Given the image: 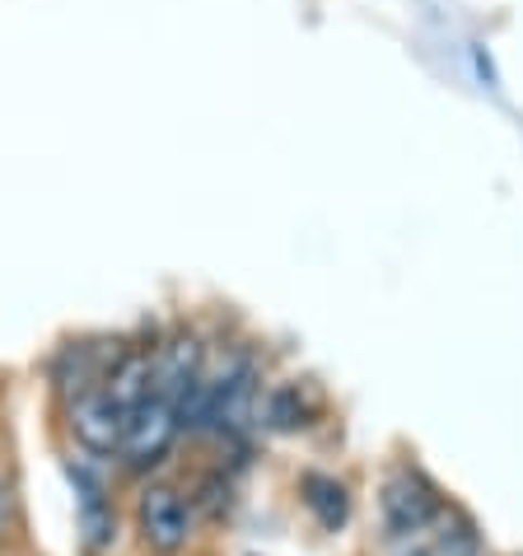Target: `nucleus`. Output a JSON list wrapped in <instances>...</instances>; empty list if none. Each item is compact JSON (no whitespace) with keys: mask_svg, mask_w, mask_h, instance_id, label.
Wrapping results in <instances>:
<instances>
[{"mask_svg":"<svg viewBox=\"0 0 523 556\" xmlns=\"http://www.w3.org/2000/svg\"><path fill=\"white\" fill-rule=\"evenodd\" d=\"M379 515H383V533L388 538H411L444 519V501H439V491L430 486V477H421L417 468H397L388 482H383Z\"/></svg>","mask_w":523,"mask_h":556,"instance_id":"obj_2","label":"nucleus"},{"mask_svg":"<svg viewBox=\"0 0 523 556\" xmlns=\"http://www.w3.org/2000/svg\"><path fill=\"white\" fill-rule=\"evenodd\" d=\"M103 393L113 397L122 412H136L150 393H155V361H150L145 351H127L122 361H113V369H107Z\"/></svg>","mask_w":523,"mask_h":556,"instance_id":"obj_7","label":"nucleus"},{"mask_svg":"<svg viewBox=\"0 0 523 556\" xmlns=\"http://www.w3.org/2000/svg\"><path fill=\"white\" fill-rule=\"evenodd\" d=\"M304 416H309V407H304V397H299L295 383H281V389L267 397V426H276V430H299V426H309Z\"/></svg>","mask_w":523,"mask_h":556,"instance_id":"obj_10","label":"nucleus"},{"mask_svg":"<svg viewBox=\"0 0 523 556\" xmlns=\"http://www.w3.org/2000/svg\"><path fill=\"white\" fill-rule=\"evenodd\" d=\"M421 556H482V538H476V529L468 519H449L444 529L430 538L425 547H417Z\"/></svg>","mask_w":523,"mask_h":556,"instance_id":"obj_9","label":"nucleus"},{"mask_svg":"<svg viewBox=\"0 0 523 556\" xmlns=\"http://www.w3.org/2000/svg\"><path fill=\"white\" fill-rule=\"evenodd\" d=\"M304 505L314 509V519L322 529H342L350 519V496L336 477H322V472H309L304 477Z\"/></svg>","mask_w":523,"mask_h":556,"instance_id":"obj_8","label":"nucleus"},{"mask_svg":"<svg viewBox=\"0 0 523 556\" xmlns=\"http://www.w3.org/2000/svg\"><path fill=\"white\" fill-rule=\"evenodd\" d=\"M403 556H421V552H403Z\"/></svg>","mask_w":523,"mask_h":556,"instance_id":"obj_11","label":"nucleus"},{"mask_svg":"<svg viewBox=\"0 0 523 556\" xmlns=\"http://www.w3.org/2000/svg\"><path fill=\"white\" fill-rule=\"evenodd\" d=\"M206 375V351L196 337H178V342H168L160 351V361H155V393L168 397V403H182L196 383H202Z\"/></svg>","mask_w":523,"mask_h":556,"instance_id":"obj_6","label":"nucleus"},{"mask_svg":"<svg viewBox=\"0 0 523 556\" xmlns=\"http://www.w3.org/2000/svg\"><path fill=\"white\" fill-rule=\"evenodd\" d=\"M136 523H141L145 547H155L164 556L188 547L192 515H188V505H182V496L174 486H145L141 501H136Z\"/></svg>","mask_w":523,"mask_h":556,"instance_id":"obj_4","label":"nucleus"},{"mask_svg":"<svg viewBox=\"0 0 523 556\" xmlns=\"http://www.w3.org/2000/svg\"><path fill=\"white\" fill-rule=\"evenodd\" d=\"M71 430L89 454H117L127 435V412H122L103 389L71 397Z\"/></svg>","mask_w":523,"mask_h":556,"instance_id":"obj_5","label":"nucleus"},{"mask_svg":"<svg viewBox=\"0 0 523 556\" xmlns=\"http://www.w3.org/2000/svg\"><path fill=\"white\" fill-rule=\"evenodd\" d=\"M178 407L168 403V397L160 393H150L141 407L127 412V435H122V463L136 472H145V468H155V463L168 458V450H174V440H178Z\"/></svg>","mask_w":523,"mask_h":556,"instance_id":"obj_3","label":"nucleus"},{"mask_svg":"<svg viewBox=\"0 0 523 556\" xmlns=\"http://www.w3.org/2000/svg\"><path fill=\"white\" fill-rule=\"evenodd\" d=\"M257 389H262V369L248 351H234V361L225 369L206 375V412H202V430L215 435H239L253 421L257 407Z\"/></svg>","mask_w":523,"mask_h":556,"instance_id":"obj_1","label":"nucleus"}]
</instances>
